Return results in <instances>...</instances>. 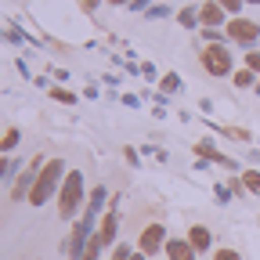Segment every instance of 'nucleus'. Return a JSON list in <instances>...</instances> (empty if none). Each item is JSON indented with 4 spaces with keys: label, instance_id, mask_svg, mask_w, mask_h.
Returning a JSON list of instances; mask_svg holds the SVG:
<instances>
[{
    "label": "nucleus",
    "instance_id": "nucleus-1",
    "mask_svg": "<svg viewBox=\"0 0 260 260\" xmlns=\"http://www.w3.org/2000/svg\"><path fill=\"white\" fill-rule=\"evenodd\" d=\"M65 174H69V170H65V159H47L44 174L37 177V184H32V191H29V206H44L51 195H58Z\"/></svg>",
    "mask_w": 260,
    "mask_h": 260
},
{
    "label": "nucleus",
    "instance_id": "nucleus-2",
    "mask_svg": "<svg viewBox=\"0 0 260 260\" xmlns=\"http://www.w3.org/2000/svg\"><path fill=\"white\" fill-rule=\"evenodd\" d=\"M83 206V174L80 170H69L58 188V217L61 220H73Z\"/></svg>",
    "mask_w": 260,
    "mask_h": 260
},
{
    "label": "nucleus",
    "instance_id": "nucleus-3",
    "mask_svg": "<svg viewBox=\"0 0 260 260\" xmlns=\"http://www.w3.org/2000/svg\"><path fill=\"white\" fill-rule=\"evenodd\" d=\"M199 65H203L213 80L235 76V58H232V47H228V44H206L199 51Z\"/></svg>",
    "mask_w": 260,
    "mask_h": 260
},
{
    "label": "nucleus",
    "instance_id": "nucleus-4",
    "mask_svg": "<svg viewBox=\"0 0 260 260\" xmlns=\"http://www.w3.org/2000/svg\"><path fill=\"white\" fill-rule=\"evenodd\" d=\"M224 32H228V44L253 51L256 40H260V22H253V18H246V15H235V18H228Z\"/></svg>",
    "mask_w": 260,
    "mask_h": 260
},
{
    "label": "nucleus",
    "instance_id": "nucleus-5",
    "mask_svg": "<svg viewBox=\"0 0 260 260\" xmlns=\"http://www.w3.org/2000/svg\"><path fill=\"white\" fill-rule=\"evenodd\" d=\"M44 167H47V159L37 152L25 167H22V174L15 177V184H11V203H18V199H29V191H32V184H37V177L44 174Z\"/></svg>",
    "mask_w": 260,
    "mask_h": 260
},
{
    "label": "nucleus",
    "instance_id": "nucleus-6",
    "mask_svg": "<svg viewBox=\"0 0 260 260\" xmlns=\"http://www.w3.org/2000/svg\"><path fill=\"white\" fill-rule=\"evenodd\" d=\"M167 228H162L159 220H152V224H145L141 228V235H138V249L145 253V256H155L159 249H167Z\"/></svg>",
    "mask_w": 260,
    "mask_h": 260
},
{
    "label": "nucleus",
    "instance_id": "nucleus-7",
    "mask_svg": "<svg viewBox=\"0 0 260 260\" xmlns=\"http://www.w3.org/2000/svg\"><path fill=\"white\" fill-rule=\"evenodd\" d=\"M228 18H232V15H228L217 0H203V4H199V22H203V29H224Z\"/></svg>",
    "mask_w": 260,
    "mask_h": 260
},
{
    "label": "nucleus",
    "instance_id": "nucleus-8",
    "mask_svg": "<svg viewBox=\"0 0 260 260\" xmlns=\"http://www.w3.org/2000/svg\"><path fill=\"white\" fill-rule=\"evenodd\" d=\"M98 239H102V246H116V242H119V210H105V213H102Z\"/></svg>",
    "mask_w": 260,
    "mask_h": 260
},
{
    "label": "nucleus",
    "instance_id": "nucleus-9",
    "mask_svg": "<svg viewBox=\"0 0 260 260\" xmlns=\"http://www.w3.org/2000/svg\"><path fill=\"white\" fill-rule=\"evenodd\" d=\"M195 155L199 159H210V162H220V167H228V170H235L239 162L235 159H228V155H220V148L210 141V138H203V141H195Z\"/></svg>",
    "mask_w": 260,
    "mask_h": 260
},
{
    "label": "nucleus",
    "instance_id": "nucleus-10",
    "mask_svg": "<svg viewBox=\"0 0 260 260\" xmlns=\"http://www.w3.org/2000/svg\"><path fill=\"white\" fill-rule=\"evenodd\" d=\"M184 239L195 246V253H210V246H213V232H210L206 224H191Z\"/></svg>",
    "mask_w": 260,
    "mask_h": 260
},
{
    "label": "nucleus",
    "instance_id": "nucleus-11",
    "mask_svg": "<svg viewBox=\"0 0 260 260\" xmlns=\"http://www.w3.org/2000/svg\"><path fill=\"white\" fill-rule=\"evenodd\" d=\"M162 253H167V260H195V256H199V253H195V246H191L188 239H170Z\"/></svg>",
    "mask_w": 260,
    "mask_h": 260
},
{
    "label": "nucleus",
    "instance_id": "nucleus-12",
    "mask_svg": "<svg viewBox=\"0 0 260 260\" xmlns=\"http://www.w3.org/2000/svg\"><path fill=\"white\" fill-rule=\"evenodd\" d=\"M177 25H181V29H203V22H199V4H184V8L177 11Z\"/></svg>",
    "mask_w": 260,
    "mask_h": 260
},
{
    "label": "nucleus",
    "instance_id": "nucleus-13",
    "mask_svg": "<svg viewBox=\"0 0 260 260\" xmlns=\"http://www.w3.org/2000/svg\"><path fill=\"white\" fill-rule=\"evenodd\" d=\"M256 80H260V76H256L253 69H246V65H242V69H235V76H232V83H235L239 90H253Z\"/></svg>",
    "mask_w": 260,
    "mask_h": 260
},
{
    "label": "nucleus",
    "instance_id": "nucleus-14",
    "mask_svg": "<svg viewBox=\"0 0 260 260\" xmlns=\"http://www.w3.org/2000/svg\"><path fill=\"white\" fill-rule=\"evenodd\" d=\"M18 141H22V130H18V126H8V130H4V138H0V152L11 155V152L18 148Z\"/></svg>",
    "mask_w": 260,
    "mask_h": 260
},
{
    "label": "nucleus",
    "instance_id": "nucleus-15",
    "mask_svg": "<svg viewBox=\"0 0 260 260\" xmlns=\"http://www.w3.org/2000/svg\"><path fill=\"white\" fill-rule=\"evenodd\" d=\"M105 199H109V191H105V184H94V191H90V199H87V210H94V213H102V210H105Z\"/></svg>",
    "mask_w": 260,
    "mask_h": 260
},
{
    "label": "nucleus",
    "instance_id": "nucleus-16",
    "mask_svg": "<svg viewBox=\"0 0 260 260\" xmlns=\"http://www.w3.org/2000/svg\"><path fill=\"white\" fill-rule=\"evenodd\" d=\"M184 83H181V73H167V76H159V94H177Z\"/></svg>",
    "mask_w": 260,
    "mask_h": 260
},
{
    "label": "nucleus",
    "instance_id": "nucleus-17",
    "mask_svg": "<svg viewBox=\"0 0 260 260\" xmlns=\"http://www.w3.org/2000/svg\"><path fill=\"white\" fill-rule=\"evenodd\" d=\"M102 249H105V246H102V239H98V232H94V235H90V242H87V249H83V256H80V260H102Z\"/></svg>",
    "mask_w": 260,
    "mask_h": 260
},
{
    "label": "nucleus",
    "instance_id": "nucleus-18",
    "mask_svg": "<svg viewBox=\"0 0 260 260\" xmlns=\"http://www.w3.org/2000/svg\"><path fill=\"white\" fill-rule=\"evenodd\" d=\"M242 184H246L253 195H260V170H242Z\"/></svg>",
    "mask_w": 260,
    "mask_h": 260
},
{
    "label": "nucleus",
    "instance_id": "nucleus-19",
    "mask_svg": "<svg viewBox=\"0 0 260 260\" xmlns=\"http://www.w3.org/2000/svg\"><path fill=\"white\" fill-rule=\"evenodd\" d=\"M51 98H54V102H65V105H76V94L65 90V87H51Z\"/></svg>",
    "mask_w": 260,
    "mask_h": 260
},
{
    "label": "nucleus",
    "instance_id": "nucleus-20",
    "mask_svg": "<svg viewBox=\"0 0 260 260\" xmlns=\"http://www.w3.org/2000/svg\"><path fill=\"white\" fill-rule=\"evenodd\" d=\"M0 174H4V181H15V177H18V162L4 155V162H0Z\"/></svg>",
    "mask_w": 260,
    "mask_h": 260
},
{
    "label": "nucleus",
    "instance_id": "nucleus-21",
    "mask_svg": "<svg viewBox=\"0 0 260 260\" xmlns=\"http://www.w3.org/2000/svg\"><path fill=\"white\" fill-rule=\"evenodd\" d=\"M199 32L206 44H228V32H220V29H199Z\"/></svg>",
    "mask_w": 260,
    "mask_h": 260
},
{
    "label": "nucleus",
    "instance_id": "nucleus-22",
    "mask_svg": "<svg viewBox=\"0 0 260 260\" xmlns=\"http://www.w3.org/2000/svg\"><path fill=\"white\" fill-rule=\"evenodd\" d=\"M217 4H220V8H224L228 15H232V18H235V15H242V8H246V0H217Z\"/></svg>",
    "mask_w": 260,
    "mask_h": 260
},
{
    "label": "nucleus",
    "instance_id": "nucleus-23",
    "mask_svg": "<svg viewBox=\"0 0 260 260\" xmlns=\"http://www.w3.org/2000/svg\"><path fill=\"white\" fill-rule=\"evenodd\" d=\"M242 65H246V69H253L256 76H260V51L253 47V51H246V58H242Z\"/></svg>",
    "mask_w": 260,
    "mask_h": 260
},
{
    "label": "nucleus",
    "instance_id": "nucleus-24",
    "mask_svg": "<svg viewBox=\"0 0 260 260\" xmlns=\"http://www.w3.org/2000/svg\"><path fill=\"white\" fill-rule=\"evenodd\" d=\"M130 256H134L130 242H116V246H112V260H130Z\"/></svg>",
    "mask_w": 260,
    "mask_h": 260
},
{
    "label": "nucleus",
    "instance_id": "nucleus-25",
    "mask_svg": "<svg viewBox=\"0 0 260 260\" xmlns=\"http://www.w3.org/2000/svg\"><path fill=\"white\" fill-rule=\"evenodd\" d=\"M228 188H232V195H239V199H246V191H249V188L242 184V177H239V174H235V177H228Z\"/></svg>",
    "mask_w": 260,
    "mask_h": 260
},
{
    "label": "nucleus",
    "instance_id": "nucleus-26",
    "mask_svg": "<svg viewBox=\"0 0 260 260\" xmlns=\"http://www.w3.org/2000/svg\"><path fill=\"white\" fill-rule=\"evenodd\" d=\"M213 260H242V256H239V249H228V246H220V249H213Z\"/></svg>",
    "mask_w": 260,
    "mask_h": 260
},
{
    "label": "nucleus",
    "instance_id": "nucleus-27",
    "mask_svg": "<svg viewBox=\"0 0 260 260\" xmlns=\"http://www.w3.org/2000/svg\"><path fill=\"white\" fill-rule=\"evenodd\" d=\"M145 15H148V18H155V22H159V18H167V15H170V8H167V4H152V8H148V11H145Z\"/></svg>",
    "mask_w": 260,
    "mask_h": 260
},
{
    "label": "nucleus",
    "instance_id": "nucleus-28",
    "mask_svg": "<svg viewBox=\"0 0 260 260\" xmlns=\"http://www.w3.org/2000/svg\"><path fill=\"white\" fill-rule=\"evenodd\" d=\"M213 195H217L220 203H232V188H228V184H217V188H213Z\"/></svg>",
    "mask_w": 260,
    "mask_h": 260
},
{
    "label": "nucleus",
    "instance_id": "nucleus-29",
    "mask_svg": "<svg viewBox=\"0 0 260 260\" xmlns=\"http://www.w3.org/2000/svg\"><path fill=\"white\" fill-rule=\"evenodd\" d=\"M4 37H8L11 44H22V40H25V37H22V32H18L15 25H8V29H4Z\"/></svg>",
    "mask_w": 260,
    "mask_h": 260
},
{
    "label": "nucleus",
    "instance_id": "nucleus-30",
    "mask_svg": "<svg viewBox=\"0 0 260 260\" xmlns=\"http://www.w3.org/2000/svg\"><path fill=\"white\" fill-rule=\"evenodd\" d=\"M123 159L130 162V167H138V152H134V148H130V145H123Z\"/></svg>",
    "mask_w": 260,
    "mask_h": 260
},
{
    "label": "nucleus",
    "instance_id": "nucleus-31",
    "mask_svg": "<svg viewBox=\"0 0 260 260\" xmlns=\"http://www.w3.org/2000/svg\"><path fill=\"white\" fill-rule=\"evenodd\" d=\"M141 76H145V80H155V65H152V61H141Z\"/></svg>",
    "mask_w": 260,
    "mask_h": 260
},
{
    "label": "nucleus",
    "instance_id": "nucleus-32",
    "mask_svg": "<svg viewBox=\"0 0 260 260\" xmlns=\"http://www.w3.org/2000/svg\"><path fill=\"white\" fill-rule=\"evenodd\" d=\"M152 0H130V11H148Z\"/></svg>",
    "mask_w": 260,
    "mask_h": 260
},
{
    "label": "nucleus",
    "instance_id": "nucleus-33",
    "mask_svg": "<svg viewBox=\"0 0 260 260\" xmlns=\"http://www.w3.org/2000/svg\"><path fill=\"white\" fill-rule=\"evenodd\" d=\"M102 4H105V0H80V8H83V11H98Z\"/></svg>",
    "mask_w": 260,
    "mask_h": 260
},
{
    "label": "nucleus",
    "instance_id": "nucleus-34",
    "mask_svg": "<svg viewBox=\"0 0 260 260\" xmlns=\"http://www.w3.org/2000/svg\"><path fill=\"white\" fill-rule=\"evenodd\" d=\"M105 4H112V8H130V0H105Z\"/></svg>",
    "mask_w": 260,
    "mask_h": 260
},
{
    "label": "nucleus",
    "instance_id": "nucleus-35",
    "mask_svg": "<svg viewBox=\"0 0 260 260\" xmlns=\"http://www.w3.org/2000/svg\"><path fill=\"white\" fill-rule=\"evenodd\" d=\"M130 260H152V256H145V253L138 249V253H134V256H130Z\"/></svg>",
    "mask_w": 260,
    "mask_h": 260
},
{
    "label": "nucleus",
    "instance_id": "nucleus-36",
    "mask_svg": "<svg viewBox=\"0 0 260 260\" xmlns=\"http://www.w3.org/2000/svg\"><path fill=\"white\" fill-rule=\"evenodd\" d=\"M253 94H256V98H260V80H256V87H253Z\"/></svg>",
    "mask_w": 260,
    "mask_h": 260
},
{
    "label": "nucleus",
    "instance_id": "nucleus-37",
    "mask_svg": "<svg viewBox=\"0 0 260 260\" xmlns=\"http://www.w3.org/2000/svg\"><path fill=\"white\" fill-rule=\"evenodd\" d=\"M246 4H260V0H246Z\"/></svg>",
    "mask_w": 260,
    "mask_h": 260
},
{
    "label": "nucleus",
    "instance_id": "nucleus-38",
    "mask_svg": "<svg viewBox=\"0 0 260 260\" xmlns=\"http://www.w3.org/2000/svg\"><path fill=\"white\" fill-rule=\"evenodd\" d=\"M155 4H162V0H155Z\"/></svg>",
    "mask_w": 260,
    "mask_h": 260
},
{
    "label": "nucleus",
    "instance_id": "nucleus-39",
    "mask_svg": "<svg viewBox=\"0 0 260 260\" xmlns=\"http://www.w3.org/2000/svg\"><path fill=\"white\" fill-rule=\"evenodd\" d=\"M191 4H195V0H191Z\"/></svg>",
    "mask_w": 260,
    "mask_h": 260
}]
</instances>
